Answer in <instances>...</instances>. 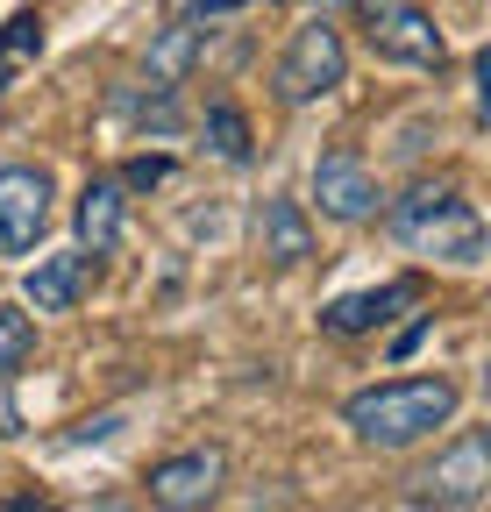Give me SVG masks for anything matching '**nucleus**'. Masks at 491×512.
<instances>
[{"mask_svg": "<svg viewBox=\"0 0 491 512\" xmlns=\"http://www.w3.org/2000/svg\"><path fill=\"white\" fill-rule=\"evenodd\" d=\"M121 427V413H100V420H86V427H72V441H107Z\"/></svg>", "mask_w": 491, "mask_h": 512, "instance_id": "obj_20", "label": "nucleus"}, {"mask_svg": "<svg viewBox=\"0 0 491 512\" xmlns=\"http://www.w3.org/2000/svg\"><path fill=\"white\" fill-rule=\"evenodd\" d=\"M235 8H257V0H193L186 22H214V15H235Z\"/></svg>", "mask_w": 491, "mask_h": 512, "instance_id": "obj_18", "label": "nucleus"}, {"mask_svg": "<svg viewBox=\"0 0 491 512\" xmlns=\"http://www.w3.org/2000/svg\"><path fill=\"white\" fill-rule=\"evenodd\" d=\"M257 249L271 256L278 271H299L306 256H314V228H306L299 200H264L257 207Z\"/></svg>", "mask_w": 491, "mask_h": 512, "instance_id": "obj_10", "label": "nucleus"}, {"mask_svg": "<svg viewBox=\"0 0 491 512\" xmlns=\"http://www.w3.org/2000/svg\"><path fill=\"white\" fill-rule=\"evenodd\" d=\"M306 8H321V15H328V8H335V0H306Z\"/></svg>", "mask_w": 491, "mask_h": 512, "instance_id": "obj_22", "label": "nucleus"}, {"mask_svg": "<svg viewBox=\"0 0 491 512\" xmlns=\"http://www.w3.org/2000/svg\"><path fill=\"white\" fill-rule=\"evenodd\" d=\"M79 242L86 256H107L121 242V178H93L79 192Z\"/></svg>", "mask_w": 491, "mask_h": 512, "instance_id": "obj_13", "label": "nucleus"}, {"mask_svg": "<svg viewBox=\"0 0 491 512\" xmlns=\"http://www.w3.org/2000/svg\"><path fill=\"white\" fill-rule=\"evenodd\" d=\"M356 29L385 64H413V72H442L449 64V36L413 0H356Z\"/></svg>", "mask_w": 491, "mask_h": 512, "instance_id": "obj_3", "label": "nucleus"}, {"mask_svg": "<svg viewBox=\"0 0 491 512\" xmlns=\"http://www.w3.org/2000/svg\"><path fill=\"white\" fill-rule=\"evenodd\" d=\"M413 299H420V285H413V278H392V285H378V292L335 299V306L321 313V328H328V335H371V328H385V320H392L399 306H413Z\"/></svg>", "mask_w": 491, "mask_h": 512, "instance_id": "obj_9", "label": "nucleus"}, {"mask_svg": "<svg viewBox=\"0 0 491 512\" xmlns=\"http://www.w3.org/2000/svg\"><path fill=\"white\" fill-rule=\"evenodd\" d=\"M314 200H321V214L328 221H371L378 207H385V192H378V178H371V164H363L356 150H328V157H314Z\"/></svg>", "mask_w": 491, "mask_h": 512, "instance_id": "obj_8", "label": "nucleus"}, {"mask_svg": "<svg viewBox=\"0 0 491 512\" xmlns=\"http://www.w3.org/2000/svg\"><path fill=\"white\" fill-rule=\"evenodd\" d=\"M207 150L221 157V164H250V121H242V107L235 100H214L207 107Z\"/></svg>", "mask_w": 491, "mask_h": 512, "instance_id": "obj_15", "label": "nucleus"}, {"mask_svg": "<svg viewBox=\"0 0 491 512\" xmlns=\"http://www.w3.org/2000/svg\"><path fill=\"white\" fill-rule=\"evenodd\" d=\"M164 178H171V157H129L121 164V192H150Z\"/></svg>", "mask_w": 491, "mask_h": 512, "instance_id": "obj_17", "label": "nucleus"}, {"mask_svg": "<svg viewBox=\"0 0 491 512\" xmlns=\"http://www.w3.org/2000/svg\"><path fill=\"white\" fill-rule=\"evenodd\" d=\"M50 228V171L0 164V256H29Z\"/></svg>", "mask_w": 491, "mask_h": 512, "instance_id": "obj_6", "label": "nucleus"}, {"mask_svg": "<svg viewBox=\"0 0 491 512\" xmlns=\"http://www.w3.org/2000/svg\"><path fill=\"white\" fill-rule=\"evenodd\" d=\"M29 356H36V320L15 313V306H0V384H8Z\"/></svg>", "mask_w": 491, "mask_h": 512, "instance_id": "obj_16", "label": "nucleus"}, {"mask_svg": "<svg viewBox=\"0 0 491 512\" xmlns=\"http://www.w3.org/2000/svg\"><path fill=\"white\" fill-rule=\"evenodd\" d=\"M200 64V29L178 15L157 43H150V57H143V79H150V93H178V79H186Z\"/></svg>", "mask_w": 491, "mask_h": 512, "instance_id": "obj_12", "label": "nucleus"}, {"mask_svg": "<svg viewBox=\"0 0 491 512\" xmlns=\"http://www.w3.org/2000/svg\"><path fill=\"white\" fill-rule=\"evenodd\" d=\"M484 491H491V434H484V427L456 434L442 456L413 477V498L435 505V512H477Z\"/></svg>", "mask_w": 491, "mask_h": 512, "instance_id": "obj_5", "label": "nucleus"}, {"mask_svg": "<svg viewBox=\"0 0 491 512\" xmlns=\"http://www.w3.org/2000/svg\"><path fill=\"white\" fill-rule=\"evenodd\" d=\"M420 342H427V320H413V328H406V335H399V342H392V363H406V356H413V349H420Z\"/></svg>", "mask_w": 491, "mask_h": 512, "instance_id": "obj_21", "label": "nucleus"}, {"mask_svg": "<svg viewBox=\"0 0 491 512\" xmlns=\"http://www.w3.org/2000/svg\"><path fill=\"white\" fill-rule=\"evenodd\" d=\"M79 292H86V256H79V249L43 256V264L22 278V299H29L36 313H72V306H79Z\"/></svg>", "mask_w": 491, "mask_h": 512, "instance_id": "obj_11", "label": "nucleus"}, {"mask_svg": "<svg viewBox=\"0 0 491 512\" xmlns=\"http://www.w3.org/2000/svg\"><path fill=\"white\" fill-rule=\"evenodd\" d=\"M463 406V384L456 377H385V384H363V392L342 406L349 434L363 448H385V456H399V448L427 441L435 427H449Z\"/></svg>", "mask_w": 491, "mask_h": 512, "instance_id": "obj_1", "label": "nucleus"}, {"mask_svg": "<svg viewBox=\"0 0 491 512\" xmlns=\"http://www.w3.org/2000/svg\"><path fill=\"white\" fill-rule=\"evenodd\" d=\"M36 57H43V15H36V8H22V15L0 22V86H8L15 72H29Z\"/></svg>", "mask_w": 491, "mask_h": 512, "instance_id": "obj_14", "label": "nucleus"}, {"mask_svg": "<svg viewBox=\"0 0 491 512\" xmlns=\"http://www.w3.org/2000/svg\"><path fill=\"white\" fill-rule=\"evenodd\" d=\"M342 79H349V43H342V29H335L328 15H314V22H306V29L285 43L278 72H271V86H278V100H285V107L328 100Z\"/></svg>", "mask_w": 491, "mask_h": 512, "instance_id": "obj_4", "label": "nucleus"}, {"mask_svg": "<svg viewBox=\"0 0 491 512\" xmlns=\"http://www.w3.org/2000/svg\"><path fill=\"white\" fill-rule=\"evenodd\" d=\"M0 512H65L57 498H36V491H15V498H0Z\"/></svg>", "mask_w": 491, "mask_h": 512, "instance_id": "obj_19", "label": "nucleus"}, {"mask_svg": "<svg viewBox=\"0 0 491 512\" xmlns=\"http://www.w3.org/2000/svg\"><path fill=\"white\" fill-rule=\"evenodd\" d=\"M221 477H228V456L221 448H186V456H164L150 470V505L157 512H207L221 498Z\"/></svg>", "mask_w": 491, "mask_h": 512, "instance_id": "obj_7", "label": "nucleus"}, {"mask_svg": "<svg viewBox=\"0 0 491 512\" xmlns=\"http://www.w3.org/2000/svg\"><path fill=\"white\" fill-rule=\"evenodd\" d=\"M392 235L413 256H442V264H484V221L449 178H420L406 200H392Z\"/></svg>", "mask_w": 491, "mask_h": 512, "instance_id": "obj_2", "label": "nucleus"}]
</instances>
